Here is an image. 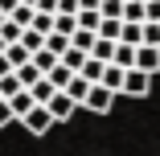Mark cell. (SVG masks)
<instances>
[{
	"label": "cell",
	"mask_w": 160,
	"mask_h": 156,
	"mask_svg": "<svg viewBox=\"0 0 160 156\" xmlns=\"http://www.w3.org/2000/svg\"><path fill=\"white\" fill-rule=\"evenodd\" d=\"M115 66H123V70H136V49L132 45H115Z\"/></svg>",
	"instance_id": "cell-13"
},
{
	"label": "cell",
	"mask_w": 160,
	"mask_h": 156,
	"mask_svg": "<svg viewBox=\"0 0 160 156\" xmlns=\"http://www.w3.org/2000/svg\"><path fill=\"white\" fill-rule=\"evenodd\" d=\"M8 62H12V70H21V66H29V62H33V53H29L25 45H8V53H4Z\"/></svg>",
	"instance_id": "cell-14"
},
{
	"label": "cell",
	"mask_w": 160,
	"mask_h": 156,
	"mask_svg": "<svg viewBox=\"0 0 160 156\" xmlns=\"http://www.w3.org/2000/svg\"><path fill=\"white\" fill-rule=\"evenodd\" d=\"M127 4H136V0H127Z\"/></svg>",
	"instance_id": "cell-31"
},
{
	"label": "cell",
	"mask_w": 160,
	"mask_h": 156,
	"mask_svg": "<svg viewBox=\"0 0 160 156\" xmlns=\"http://www.w3.org/2000/svg\"><path fill=\"white\" fill-rule=\"evenodd\" d=\"M111 103H115V95H111V90L107 86H90V95H86V111H94V115H107L111 111Z\"/></svg>",
	"instance_id": "cell-1"
},
{
	"label": "cell",
	"mask_w": 160,
	"mask_h": 156,
	"mask_svg": "<svg viewBox=\"0 0 160 156\" xmlns=\"http://www.w3.org/2000/svg\"><path fill=\"white\" fill-rule=\"evenodd\" d=\"M21 123H25V128H29V132H33V136H45V132L53 128V115H49L45 107H33V111H29V115H25Z\"/></svg>",
	"instance_id": "cell-4"
},
{
	"label": "cell",
	"mask_w": 160,
	"mask_h": 156,
	"mask_svg": "<svg viewBox=\"0 0 160 156\" xmlns=\"http://www.w3.org/2000/svg\"><path fill=\"white\" fill-rule=\"evenodd\" d=\"M45 78H49V82H53L58 90H66V86L74 82V70H70V66H62V62H58V66H53V70H49Z\"/></svg>",
	"instance_id": "cell-8"
},
{
	"label": "cell",
	"mask_w": 160,
	"mask_h": 156,
	"mask_svg": "<svg viewBox=\"0 0 160 156\" xmlns=\"http://www.w3.org/2000/svg\"><path fill=\"white\" fill-rule=\"evenodd\" d=\"M58 62H62V58H58V53H49V49H41V53H33V66H37L41 74H49V70L58 66Z\"/></svg>",
	"instance_id": "cell-19"
},
{
	"label": "cell",
	"mask_w": 160,
	"mask_h": 156,
	"mask_svg": "<svg viewBox=\"0 0 160 156\" xmlns=\"http://www.w3.org/2000/svg\"><path fill=\"white\" fill-rule=\"evenodd\" d=\"M12 119H17V115H12V107H8L4 99H0V128H8V123H12Z\"/></svg>",
	"instance_id": "cell-25"
},
{
	"label": "cell",
	"mask_w": 160,
	"mask_h": 156,
	"mask_svg": "<svg viewBox=\"0 0 160 156\" xmlns=\"http://www.w3.org/2000/svg\"><path fill=\"white\" fill-rule=\"evenodd\" d=\"M123 82H127V70H123V66H115V62H111V66L103 70V82H99V86H107L111 95H119V90H123Z\"/></svg>",
	"instance_id": "cell-6"
},
{
	"label": "cell",
	"mask_w": 160,
	"mask_h": 156,
	"mask_svg": "<svg viewBox=\"0 0 160 156\" xmlns=\"http://www.w3.org/2000/svg\"><path fill=\"white\" fill-rule=\"evenodd\" d=\"M8 74H17V70H12V62H8V58H0V78H8Z\"/></svg>",
	"instance_id": "cell-28"
},
{
	"label": "cell",
	"mask_w": 160,
	"mask_h": 156,
	"mask_svg": "<svg viewBox=\"0 0 160 156\" xmlns=\"http://www.w3.org/2000/svg\"><path fill=\"white\" fill-rule=\"evenodd\" d=\"M94 41H99V33H90V29H78L70 45H74V49H82V53H90V49H94Z\"/></svg>",
	"instance_id": "cell-15"
},
{
	"label": "cell",
	"mask_w": 160,
	"mask_h": 156,
	"mask_svg": "<svg viewBox=\"0 0 160 156\" xmlns=\"http://www.w3.org/2000/svg\"><path fill=\"white\" fill-rule=\"evenodd\" d=\"M144 45L148 49H160V25L156 21H144Z\"/></svg>",
	"instance_id": "cell-22"
},
{
	"label": "cell",
	"mask_w": 160,
	"mask_h": 156,
	"mask_svg": "<svg viewBox=\"0 0 160 156\" xmlns=\"http://www.w3.org/2000/svg\"><path fill=\"white\" fill-rule=\"evenodd\" d=\"M4 21H8V17H4V13H0V25H4Z\"/></svg>",
	"instance_id": "cell-30"
},
{
	"label": "cell",
	"mask_w": 160,
	"mask_h": 156,
	"mask_svg": "<svg viewBox=\"0 0 160 156\" xmlns=\"http://www.w3.org/2000/svg\"><path fill=\"white\" fill-rule=\"evenodd\" d=\"M99 25H103V17H99V13H78V29H90V33H99Z\"/></svg>",
	"instance_id": "cell-24"
},
{
	"label": "cell",
	"mask_w": 160,
	"mask_h": 156,
	"mask_svg": "<svg viewBox=\"0 0 160 156\" xmlns=\"http://www.w3.org/2000/svg\"><path fill=\"white\" fill-rule=\"evenodd\" d=\"M21 90H25V86H21V78H17V74H8V78H0V99H17Z\"/></svg>",
	"instance_id": "cell-17"
},
{
	"label": "cell",
	"mask_w": 160,
	"mask_h": 156,
	"mask_svg": "<svg viewBox=\"0 0 160 156\" xmlns=\"http://www.w3.org/2000/svg\"><path fill=\"white\" fill-rule=\"evenodd\" d=\"M99 37H103V41H119V37H123V21H103V25H99Z\"/></svg>",
	"instance_id": "cell-18"
},
{
	"label": "cell",
	"mask_w": 160,
	"mask_h": 156,
	"mask_svg": "<svg viewBox=\"0 0 160 156\" xmlns=\"http://www.w3.org/2000/svg\"><path fill=\"white\" fill-rule=\"evenodd\" d=\"M21 4H29V8H37V0H21Z\"/></svg>",
	"instance_id": "cell-29"
},
{
	"label": "cell",
	"mask_w": 160,
	"mask_h": 156,
	"mask_svg": "<svg viewBox=\"0 0 160 156\" xmlns=\"http://www.w3.org/2000/svg\"><path fill=\"white\" fill-rule=\"evenodd\" d=\"M66 95H70V99H74V103L82 107V103H86V95H90V82H86L82 74H74V82L66 86Z\"/></svg>",
	"instance_id": "cell-9"
},
{
	"label": "cell",
	"mask_w": 160,
	"mask_h": 156,
	"mask_svg": "<svg viewBox=\"0 0 160 156\" xmlns=\"http://www.w3.org/2000/svg\"><path fill=\"white\" fill-rule=\"evenodd\" d=\"M86 62H90V53H82V49H74V45H70V49H66V58H62V66H70L74 74H82Z\"/></svg>",
	"instance_id": "cell-10"
},
{
	"label": "cell",
	"mask_w": 160,
	"mask_h": 156,
	"mask_svg": "<svg viewBox=\"0 0 160 156\" xmlns=\"http://www.w3.org/2000/svg\"><path fill=\"white\" fill-rule=\"evenodd\" d=\"M29 95H33V99H37V107H45V103H49V99L58 95V86H53L49 78H41V82H37L33 90H29Z\"/></svg>",
	"instance_id": "cell-12"
},
{
	"label": "cell",
	"mask_w": 160,
	"mask_h": 156,
	"mask_svg": "<svg viewBox=\"0 0 160 156\" xmlns=\"http://www.w3.org/2000/svg\"><path fill=\"white\" fill-rule=\"evenodd\" d=\"M103 70H107V66H103V62H94V58H90V62H86V66H82V78H86L90 86H99V82H103Z\"/></svg>",
	"instance_id": "cell-16"
},
{
	"label": "cell",
	"mask_w": 160,
	"mask_h": 156,
	"mask_svg": "<svg viewBox=\"0 0 160 156\" xmlns=\"http://www.w3.org/2000/svg\"><path fill=\"white\" fill-rule=\"evenodd\" d=\"M4 103L12 107V115H17V119H25L29 111H33V107H37V99H33V95H29V90H21V95H17V99H4Z\"/></svg>",
	"instance_id": "cell-7"
},
{
	"label": "cell",
	"mask_w": 160,
	"mask_h": 156,
	"mask_svg": "<svg viewBox=\"0 0 160 156\" xmlns=\"http://www.w3.org/2000/svg\"><path fill=\"white\" fill-rule=\"evenodd\" d=\"M17 8H21V0H0V13H4V17H12Z\"/></svg>",
	"instance_id": "cell-26"
},
{
	"label": "cell",
	"mask_w": 160,
	"mask_h": 156,
	"mask_svg": "<svg viewBox=\"0 0 160 156\" xmlns=\"http://www.w3.org/2000/svg\"><path fill=\"white\" fill-rule=\"evenodd\" d=\"M17 78H21V86H25V90H33V86H37V82L45 78V74H41V70L33 66V62H29V66H21V70H17Z\"/></svg>",
	"instance_id": "cell-11"
},
{
	"label": "cell",
	"mask_w": 160,
	"mask_h": 156,
	"mask_svg": "<svg viewBox=\"0 0 160 156\" xmlns=\"http://www.w3.org/2000/svg\"><path fill=\"white\" fill-rule=\"evenodd\" d=\"M136 70H144V74H156V70H160V49H148V45H140V49H136Z\"/></svg>",
	"instance_id": "cell-5"
},
{
	"label": "cell",
	"mask_w": 160,
	"mask_h": 156,
	"mask_svg": "<svg viewBox=\"0 0 160 156\" xmlns=\"http://www.w3.org/2000/svg\"><path fill=\"white\" fill-rule=\"evenodd\" d=\"M152 90V74H144V70H127V82H123V95H136V99H144Z\"/></svg>",
	"instance_id": "cell-3"
},
{
	"label": "cell",
	"mask_w": 160,
	"mask_h": 156,
	"mask_svg": "<svg viewBox=\"0 0 160 156\" xmlns=\"http://www.w3.org/2000/svg\"><path fill=\"white\" fill-rule=\"evenodd\" d=\"M33 17H37V8H29V4H21V8H17V13H12L8 21H12V25H21V29H33Z\"/></svg>",
	"instance_id": "cell-20"
},
{
	"label": "cell",
	"mask_w": 160,
	"mask_h": 156,
	"mask_svg": "<svg viewBox=\"0 0 160 156\" xmlns=\"http://www.w3.org/2000/svg\"><path fill=\"white\" fill-rule=\"evenodd\" d=\"M45 49H49V53H58V58H66V49H70V37L49 33V37H45Z\"/></svg>",
	"instance_id": "cell-21"
},
{
	"label": "cell",
	"mask_w": 160,
	"mask_h": 156,
	"mask_svg": "<svg viewBox=\"0 0 160 156\" xmlns=\"http://www.w3.org/2000/svg\"><path fill=\"white\" fill-rule=\"evenodd\" d=\"M33 33H41V37L53 33V17H49V13H37V17H33Z\"/></svg>",
	"instance_id": "cell-23"
},
{
	"label": "cell",
	"mask_w": 160,
	"mask_h": 156,
	"mask_svg": "<svg viewBox=\"0 0 160 156\" xmlns=\"http://www.w3.org/2000/svg\"><path fill=\"white\" fill-rule=\"evenodd\" d=\"M148 21L160 25V0H148Z\"/></svg>",
	"instance_id": "cell-27"
},
{
	"label": "cell",
	"mask_w": 160,
	"mask_h": 156,
	"mask_svg": "<svg viewBox=\"0 0 160 156\" xmlns=\"http://www.w3.org/2000/svg\"><path fill=\"white\" fill-rule=\"evenodd\" d=\"M45 111H49V115H53V123H58V119H70V115L78 111V103H74V99L66 95V90H58V95H53V99L45 103Z\"/></svg>",
	"instance_id": "cell-2"
}]
</instances>
